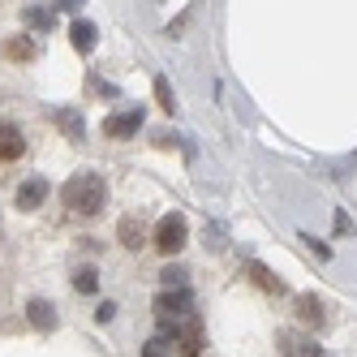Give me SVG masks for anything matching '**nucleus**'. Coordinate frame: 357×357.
Returning a JSON list of instances; mask_svg holds the SVG:
<instances>
[{"label":"nucleus","mask_w":357,"mask_h":357,"mask_svg":"<svg viewBox=\"0 0 357 357\" xmlns=\"http://www.w3.org/2000/svg\"><path fill=\"white\" fill-rule=\"evenodd\" d=\"M61 198H65V207L73 215H99L108 207V185H104L99 172H73L65 181V190H61Z\"/></svg>","instance_id":"f257e3e1"},{"label":"nucleus","mask_w":357,"mask_h":357,"mask_svg":"<svg viewBox=\"0 0 357 357\" xmlns=\"http://www.w3.org/2000/svg\"><path fill=\"white\" fill-rule=\"evenodd\" d=\"M160 323V336L172 340V344H181V349H198L202 344V319L194 310H181V314H164L155 319Z\"/></svg>","instance_id":"f03ea898"},{"label":"nucleus","mask_w":357,"mask_h":357,"mask_svg":"<svg viewBox=\"0 0 357 357\" xmlns=\"http://www.w3.org/2000/svg\"><path fill=\"white\" fill-rule=\"evenodd\" d=\"M185 241H190V224H185L181 211H172V215H164V220L155 224V250H160V254H176Z\"/></svg>","instance_id":"7ed1b4c3"},{"label":"nucleus","mask_w":357,"mask_h":357,"mask_svg":"<svg viewBox=\"0 0 357 357\" xmlns=\"http://www.w3.org/2000/svg\"><path fill=\"white\" fill-rule=\"evenodd\" d=\"M142 121H146V112H142V108L112 112V116L104 121V138H134V134L142 130Z\"/></svg>","instance_id":"20e7f679"},{"label":"nucleus","mask_w":357,"mask_h":357,"mask_svg":"<svg viewBox=\"0 0 357 357\" xmlns=\"http://www.w3.org/2000/svg\"><path fill=\"white\" fill-rule=\"evenodd\" d=\"M181 310H194L190 289H164V293L155 297V319H164V314H181Z\"/></svg>","instance_id":"39448f33"},{"label":"nucleus","mask_w":357,"mask_h":357,"mask_svg":"<svg viewBox=\"0 0 357 357\" xmlns=\"http://www.w3.org/2000/svg\"><path fill=\"white\" fill-rule=\"evenodd\" d=\"M47 190H52V185H47L43 176H26V181L17 185V207H22V211H35V207H43Z\"/></svg>","instance_id":"423d86ee"},{"label":"nucleus","mask_w":357,"mask_h":357,"mask_svg":"<svg viewBox=\"0 0 357 357\" xmlns=\"http://www.w3.org/2000/svg\"><path fill=\"white\" fill-rule=\"evenodd\" d=\"M280 349H284V357H323V349L310 336H297V331H280Z\"/></svg>","instance_id":"0eeeda50"},{"label":"nucleus","mask_w":357,"mask_h":357,"mask_svg":"<svg viewBox=\"0 0 357 357\" xmlns=\"http://www.w3.org/2000/svg\"><path fill=\"white\" fill-rule=\"evenodd\" d=\"M69 43L78 47V52L86 56V52H95V43H99V31H95V22H86V17H78L69 26Z\"/></svg>","instance_id":"6e6552de"},{"label":"nucleus","mask_w":357,"mask_h":357,"mask_svg":"<svg viewBox=\"0 0 357 357\" xmlns=\"http://www.w3.org/2000/svg\"><path fill=\"white\" fill-rule=\"evenodd\" d=\"M22 151H26V138L17 134V125L0 121V160H17Z\"/></svg>","instance_id":"1a4fd4ad"},{"label":"nucleus","mask_w":357,"mask_h":357,"mask_svg":"<svg viewBox=\"0 0 357 357\" xmlns=\"http://www.w3.org/2000/svg\"><path fill=\"white\" fill-rule=\"evenodd\" d=\"M245 275H250V280H254V284H259L263 293H284V284H280V280H275L263 263H254V259L245 263Z\"/></svg>","instance_id":"9d476101"},{"label":"nucleus","mask_w":357,"mask_h":357,"mask_svg":"<svg viewBox=\"0 0 357 357\" xmlns=\"http://www.w3.org/2000/svg\"><path fill=\"white\" fill-rule=\"evenodd\" d=\"M297 314H301V323H310V327H323V301L319 297H310V293H301L297 297Z\"/></svg>","instance_id":"9b49d317"},{"label":"nucleus","mask_w":357,"mask_h":357,"mask_svg":"<svg viewBox=\"0 0 357 357\" xmlns=\"http://www.w3.org/2000/svg\"><path fill=\"white\" fill-rule=\"evenodd\" d=\"M26 314L39 331H56V310H52V301H31L26 305Z\"/></svg>","instance_id":"f8f14e48"},{"label":"nucleus","mask_w":357,"mask_h":357,"mask_svg":"<svg viewBox=\"0 0 357 357\" xmlns=\"http://www.w3.org/2000/svg\"><path fill=\"white\" fill-rule=\"evenodd\" d=\"M116 233H121V241L130 245V250H138V245L146 241V233H142V220H134V215H125V220H121V228H116Z\"/></svg>","instance_id":"ddd939ff"},{"label":"nucleus","mask_w":357,"mask_h":357,"mask_svg":"<svg viewBox=\"0 0 357 357\" xmlns=\"http://www.w3.org/2000/svg\"><path fill=\"white\" fill-rule=\"evenodd\" d=\"M56 125L73 138V142H82V112L78 108H65V112H56Z\"/></svg>","instance_id":"4468645a"},{"label":"nucleus","mask_w":357,"mask_h":357,"mask_svg":"<svg viewBox=\"0 0 357 357\" xmlns=\"http://www.w3.org/2000/svg\"><path fill=\"white\" fill-rule=\"evenodd\" d=\"M73 289H78V293H95L99 289V271L95 267H82L78 275H73Z\"/></svg>","instance_id":"2eb2a0df"},{"label":"nucleus","mask_w":357,"mask_h":357,"mask_svg":"<svg viewBox=\"0 0 357 357\" xmlns=\"http://www.w3.org/2000/svg\"><path fill=\"white\" fill-rule=\"evenodd\" d=\"M22 17H26V26H35V31H52V13H47V9H35L31 5Z\"/></svg>","instance_id":"dca6fc26"},{"label":"nucleus","mask_w":357,"mask_h":357,"mask_svg":"<svg viewBox=\"0 0 357 357\" xmlns=\"http://www.w3.org/2000/svg\"><path fill=\"white\" fill-rule=\"evenodd\" d=\"M155 99H160V108H164V112H176V95H172L168 78H155Z\"/></svg>","instance_id":"f3484780"},{"label":"nucleus","mask_w":357,"mask_h":357,"mask_svg":"<svg viewBox=\"0 0 357 357\" xmlns=\"http://www.w3.org/2000/svg\"><path fill=\"white\" fill-rule=\"evenodd\" d=\"M142 357H172V340H164V336L146 340V344H142Z\"/></svg>","instance_id":"a211bd4d"},{"label":"nucleus","mask_w":357,"mask_h":357,"mask_svg":"<svg viewBox=\"0 0 357 357\" xmlns=\"http://www.w3.org/2000/svg\"><path fill=\"white\" fill-rule=\"evenodd\" d=\"M5 52H9L13 61H31V56H35V47H31V39H9Z\"/></svg>","instance_id":"6ab92c4d"},{"label":"nucleus","mask_w":357,"mask_h":357,"mask_svg":"<svg viewBox=\"0 0 357 357\" xmlns=\"http://www.w3.org/2000/svg\"><path fill=\"white\" fill-rule=\"evenodd\" d=\"M160 275H164L168 289H185V271H181V267H168V271H160Z\"/></svg>","instance_id":"aec40b11"},{"label":"nucleus","mask_w":357,"mask_h":357,"mask_svg":"<svg viewBox=\"0 0 357 357\" xmlns=\"http://www.w3.org/2000/svg\"><path fill=\"white\" fill-rule=\"evenodd\" d=\"M116 319V301H99L95 305V323H112Z\"/></svg>","instance_id":"412c9836"},{"label":"nucleus","mask_w":357,"mask_h":357,"mask_svg":"<svg viewBox=\"0 0 357 357\" xmlns=\"http://www.w3.org/2000/svg\"><path fill=\"white\" fill-rule=\"evenodd\" d=\"M301 241H305V245H310V250H314V254H319V259H331V250H327V245H323V241H314V237H301Z\"/></svg>","instance_id":"4be33fe9"},{"label":"nucleus","mask_w":357,"mask_h":357,"mask_svg":"<svg viewBox=\"0 0 357 357\" xmlns=\"http://www.w3.org/2000/svg\"><path fill=\"white\" fill-rule=\"evenodd\" d=\"M336 233H340V237H344V233H353V220H349L344 211H336Z\"/></svg>","instance_id":"5701e85b"},{"label":"nucleus","mask_w":357,"mask_h":357,"mask_svg":"<svg viewBox=\"0 0 357 357\" xmlns=\"http://www.w3.org/2000/svg\"><path fill=\"white\" fill-rule=\"evenodd\" d=\"M155 146H176V134H172V130H160V134H155Z\"/></svg>","instance_id":"b1692460"},{"label":"nucleus","mask_w":357,"mask_h":357,"mask_svg":"<svg viewBox=\"0 0 357 357\" xmlns=\"http://www.w3.org/2000/svg\"><path fill=\"white\" fill-rule=\"evenodd\" d=\"M82 5H86V0H56L61 13H73V9H82Z\"/></svg>","instance_id":"393cba45"},{"label":"nucleus","mask_w":357,"mask_h":357,"mask_svg":"<svg viewBox=\"0 0 357 357\" xmlns=\"http://www.w3.org/2000/svg\"><path fill=\"white\" fill-rule=\"evenodd\" d=\"M353 168H357V155H353V160H349V164H344V176H349V172H353Z\"/></svg>","instance_id":"a878e982"},{"label":"nucleus","mask_w":357,"mask_h":357,"mask_svg":"<svg viewBox=\"0 0 357 357\" xmlns=\"http://www.w3.org/2000/svg\"><path fill=\"white\" fill-rule=\"evenodd\" d=\"M181 357H202V353L198 349H181Z\"/></svg>","instance_id":"bb28decb"}]
</instances>
